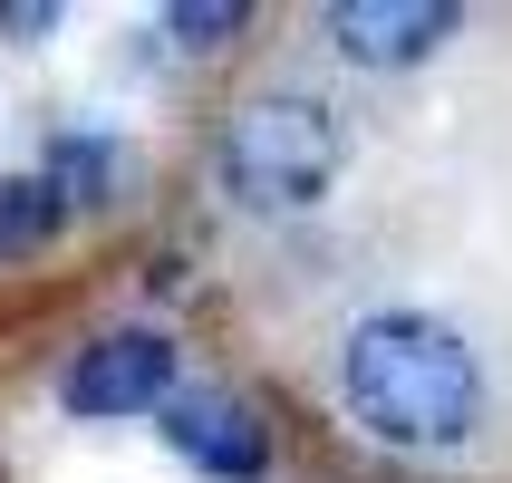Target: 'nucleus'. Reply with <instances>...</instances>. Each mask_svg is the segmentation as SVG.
<instances>
[{
    "instance_id": "nucleus-3",
    "label": "nucleus",
    "mask_w": 512,
    "mask_h": 483,
    "mask_svg": "<svg viewBox=\"0 0 512 483\" xmlns=\"http://www.w3.org/2000/svg\"><path fill=\"white\" fill-rule=\"evenodd\" d=\"M174 397H184V377H174V339L165 329H97V339L68 358V377H58V406L87 416V426L165 416Z\"/></svg>"
},
{
    "instance_id": "nucleus-8",
    "label": "nucleus",
    "mask_w": 512,
    "mask_h": 483,
    "mask_svg": "<svg viewBox=\"0 0 512 483\" xmlns=\"http://www.w3.org/2000/svg\"><path fill=\"white\" fill-rule=\"evenodd\" d=\"M155 29L184 39V49H223V39L252 29V0H174V10H155Z\"/></svg>"
},
{
    "instance_id": "nucleus-5",
    "label": "nucleus",
    "mask_w": 512,
    "mask_h": 483,
    "mask_svg": "<svg viewBox=\"0 0 512 483\" xmlns=\"http://www.w3.org/2000/svg\"><path fill=\"white\" fill-rule=\"evenodd\" d=\"M319 29H329V49L348 68H416L464 29V10L455 0H329Z\"/></svg>"
},
{
    "instance_id": "nucleus-2",
    "label": "nucleus",
    "mask_w": 512,
    "mask_h": 483,
    "mask_svg": "<svg viewBox=\"0 0 512 483\" xmlns=\"http://www.w3.org/2000/svg\"><path fill=\"white\" fill-rule=\"evenodd\" d=\"M348 145H339V116L319 97H242L213 136V174L242 213H310L329 184H339Z\"/></svg>"
},
{
    "instance_id": "nucleus-6",
    "label": "nucleus",
    "mask_w": 512,
    "mask_h": 483,
    "mask_svg": "<svg viewBox=\"0 0 512 483\" xmlns=\"http://www.w3.org/2000/svg\"><path fill=\"white\" fill-rule=\"evenodd\" d=\"M68 223V194H58L49 174H0V271L10 261H39Z\"/></svg>"
},
{
    "instance_id": "nucleus-7",
    "label": "nucleus",
    "mask_w": 512,
    "mask_h": 483,
    "mask_svg": "<svg viewBox=\"0 0 512 483\" xmlns=\"http://www.w3.org/2000/svg\"><path fill=\"white\" fill-rule=\"evenodd\" d=\"M68 203H107V174H116V145L107 136H87V126H68V136L49 145V165H39Z\"/></svg>"
},
{
    "instance_id": "nucleus-4",
    "label": "nucleus",
    "mask_w": 512,
    "mask_h": 483,
    "mask_svg": "<svg viewBox=\"0 0 512 483\" xmlns=\"http://www.w3.org/2000/svg\"><path fill=\"white\" fill-rule=\"evenodd\" d=\"M155 435H165L203 483H261L271 474V426H261V406L232 397V387H184V397L155 416Z\"/></svg>"
},
{
    "instance_id": "nucleus-9",
    "label": "nucleus",
    "mask_w": 512,
    "mask_h": 483,
    "mask_svg": "<svg viewBox=\"0 0 512 483\" xmlns=\"http://www.w3.org/2000/svg\"><path fill=\"white\" fill-rule=\"evenodd\" d=\"M0 29H10V39H39V29H58V10H49V0H10Z\"/></svg>"
},
{
    "instance_id": "nucleus-1",
    "label": "nucleus",
    "mask_w": 512,
    "mask_h": 483,
    "mask_svg": "<svg viewBox=\"0 0 512 483\" xmlns=\"http://www.w3.org/2000/svg\"><path fill=\"white\" fill-rule=\"evenodd\" d=\"M339 406L397 455H455L484 426V358L435 310H368L339 339Z\"/></svg>"
}]
</instances>
